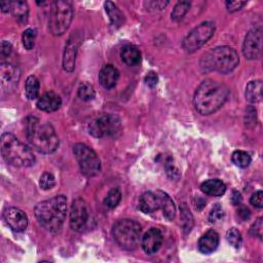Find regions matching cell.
Returning a JSON list of instances; mask_svg holds the SVG:
<instances>
[{
  "instance_id": "6da1fadb",
  "label": "cell",
  "mask_w": 263,
  "mask_h": 263,
  "mask_svg": "<svg viewBox=\"0 0 263 263\" xmlns=\"http://www.w3.org/2000/svg\"><path fill=\"white\" fill-rule=\"evenodd\" d=\"M229 88L218 81L206 79L196 88L193 97L195 110L201 115H210L219 110L227 101Z\"/></svg>"
},
{
  "instance_id": "7a4b0ae2",
  "label": "cell",
  "mask_w": 263,
  "mask_h": 263,
  "mask_svg": "<svg viewBox=\"0 0 263 263\" xmlns=\"http://www.w3.org/2000/svg\"><path fill=\"white\" fill-rule=\"evenodd\" d=\"M25 135L30 145L43 154L54 152L60 144L52 125L47 122H40L35 116H28L25 119Z\"/></svg>"
},
{
  "instance_id": "3957f363",
  "label": "cell",
  "mask_w": 263,
  "mask_h": 263,
  "mask_svg": "<svg viewBox=\"0 0 263 263\" xmlns=\"http://www.w3.org/2000/svg\"><path fill=\"white\" fill-rule=\"evenodd\" d=\"M67 198L57 195L39 202L35 206V217L47 231L55 233L62 229L66 218Z\"/></svg>"
},
{
  "instance_id": "277c9868",
  "label": "cell",
  "mask_w": 263,
  "mask_h": 263,
  "mask_svg": "<svg viewBox=\"0 0 263 263\" xmlns=\"http://www.w3.org/2000/svg\"><path fill=\"white\" fill-rule=\"evenodd\" d=\"M1 154L5 161L13 166H31L35 163L31 149L10 133L1 136Z\"/></svg>"
},
{
  "instance_id": "5b68a950",
  "label": "cell",
  "mask_w": 263,
  "mask_h": 263,
  "mask_svg": "<svg viewBox=\"0 0 263 263\" xmlns=\"http://www.w3.org/2000/svg\"><path fill=\"white\" fill-rule=\"evenodd\" d=\"M239 63L238 54L233 47L218 46L203 54L200 61L201 68L206 71H218L227 74L233 71Z\"/></svg>"
},
{
  "instance_id": "8992f818",
  "label": "cell",
  "mask_w": 263,
  "mask_h": 263,
  "mask_svg": "<svg viewBox=\"0 0 263 263\" xmlns=\"http://www.w3.org/2000/svg\"><path fill=\"white\" fill-rule=\"evenodd\" d=\"M142 227L132 219L118 220L112 228L114 240L124 250H134L138 247L141 239Z\"/></svg>"
},
{
  "instance_id": "52a82bcc",
  "label": "cell",
  "mask_w": 263,
  "mask_h": 263,
  "mask_svg": "<svg viewBox=\"0 0 263 263\" xmlns=\"http://www.w3.org/2000/svg\"><path fill=\"white\" fill-rule=\"evenodd\" d=\"M73 18V6L70 1L58 0L53 1L50 6L48 28L52 35L60 36L63 35L68 28Z\"/></svg>"
},
{
  "instance_id": "ba28073f",
  "label": "cell",
  "mask_w": 263,
  "mask_h": 263,
  "mask_svg": "<svg viewBox=\"0 0 263 263\" xmlns=\"http://www.w3.org/2000/svg\"><path fill=\"white\" fill-rule=\"evenodd\" d=\"M74 156L82 174L86 177H95L101 172V161L97 153L87 145L77 143L73 147Z\"/></svg>"
},
{
  "instance_id": "9c48e42d",
  "label": "cell",
  "mask_w": 263,
  "mask_h": 263,
  "mask_svg": "<svg viewBox=\"0 0 263 263\" xmlns=\"http://www.w3.org/2000/svg\"><path fill=\"white\" fill-rule=\"evenodd\" d=\"M121 129V121L114 114H101L88 124V133L96 138L111 137Z\"/></svg>"
},
{
  "instance_id": "30bf717a",
  "label": "cell",
  "mask_w": 263,
  "mask_h": 263,
  "mask_svg": "<svg viewBox=\"0 0 263 263\" xmlns=\"http://www.w3.org/2000/svg\"><path fill=\"white\" fill-rule=\"evenodd\" d=\"M215 25L211 22H204L195 27L184 38L182 46L188 52H193L205 44L214 35Z\"/></svg>"
},
{
  "instance_id": "8fae6325",
  "label": "cell",
  "mask_w": 263,
  "mask_h": 263,
  "mask_svg": "<svg viewBox=\"0 0 263 263\" xmlns=\"http://www.w3.org/2000/svg\"><path fill=\"white\" fill-rule=\"evenodd\" d=\"M90 218V213L86 201L82 198H76L73 200L70 211V227L74 231L84 230Z\"/></svg>"
},
{
  "instance_id": "7c38bea8",
  "label": "cell",
  "mask_w": 263,
  "mask_h": 263,
  "mask_svg": "<svg viewBox=\"0 0 263 263\" xmlns=\"http://www.w3.org/2000/svg\"><path fill=\"white\" fill-rule=\"evenodd\" d=\"M242 53L249 60L258 59L262 53V28L257 27L250 30L242 44Z\"/></svg>"
},
{
  "instance_id": "4fadbf2b",
  "label": "cell",
  "mask_w": 263,
  "mask_h": 263,
  "mask_svg": "<svg viewBox=\"0 0 263 263\" xmlns=\"http://www.w3.org/2000/svg\"><path fill=\"white\" fill-rule=\"evenodd\" d=\"M81 39H82L81 34L78 32H75L71 34V36L69 37L65 45V50L63 55V68L67 72H72L75 68L76 54L80 46Z\"/></svg>"
},
{
  "instance_id": "5bb4252c",
  "label": "cell",
  "mask_w": 263,
  "mask_h": 263,
  "mask_svg": "<svg viewBox=\"0 0 263 263\" xmlns=\"http://www.w3.org/2000/svg\"><path fill=\"white\" fill-rule=\"evenodd\" d=\"M3 219L14 232H23L28 226L27 215L14 206H8L3 211Z\"/></svg>"
},
{
  "instance_id": "9a60e30c",
  "label": "cell",
  "mask_w": 263,
  "mask_h": 263,
  "mask_svg": "<svg viewBox=\"0 0 263 263\" xmlns=\"http://www.w3.org/2000/svg\"><path fill=\"white\" fill-rule=\"evenodd\" d=\"M20 70L17 67L9 63H2L0 65V81L1 87L4 91L8 92L13 90L20 80Z\"/></svg>"
},
{
  "instance_id": "2e32d148",
  "label": "cell",
  "mask_w": 263,
  "mask_h": 263,
  "mask_svg": "<svg viewBox=\"0 0 263 263\" xmlns=\"http://www.w3.org/2000/svg\"><path fill=\"white\" fill-rule=\"evenodd\" d=\"M163 241L162 233L157 228L149 229L142 237V249L146 254H154L161 247Z\"/></svg>"
},
{
  "instance_id": "e0dca14e",
  "label": "cell",
  "mask_w": 263,
  "mask_h": 263,
  "mask_svg": "<svg viewBox=\"0 0 263 263\" xmlns=\"http://www.w3.org/2000/svg\"><path fill=\"white\" fill-rule=\"evenodd\" d=\"M62 105L61 97L52 90L43 93L37 101L38 109L44 112L57 111Z\"/></svg>"
},
{
  "instance_id": "ac0fdd59",
  "label": "cell",
  "mask_w": 263,
  "mask_h": 263,
  "mask_svg": "<svg viewBox=\"0 0 263 263\" xmlns=\"http://www.w3.org/2000/svg\"><path fill=\"white\" fill-rule=\"evenodd\" d=\"M118 78L119 72L113 65H105L99 74V81L106 89L113 88L116 85Z\"/></svg>"
},
{
  "instance_id": "d6986e66",
  "label": "cell",
  "mask_w": 263,
  "mask_h": 263,
  "mask_svg": "<svg viewBox=\"0 0 263 263\" xmlns=\"http://www.w3.org/2000/svg\"><path fill=\"white\" fill-rule=\"evenodd\" d=\"M219 246V235L218 233L210 229L206 231L198 240V249L203 254H211L217 250Z\"/></svg>"
},
{
  "instance_id": "ffe728a7",
  "label": "cell",
  "mask_w": 263,
  "mask_h": 263,
  "mask_svg": "<svg viewBox=\"0 0 263 263\" xmlns=\"http://www.w3.org/2000/svg\"><path fill=\"white\" fill-rule=\"evenodd\" d=\"M139 209L145 214H151L160 209L159 198L156 192H145L139 199Z\"/></svg>"
},
{
  "instance_id": "44dd1931",
  "label": "cell",
  "mask_w": 263,
  "mask_h": 263,
  "mask_svg": "<svg viewBox=\"0 0 263 263\" xmlns=\"http://www.w3.org/2000/svg\"><path fill=\"white\" fill-rule=\"evenodd\" d=\"M120 58L122 62L130 67L137 66L141 62V52L135 45H125L121 48Z\"/></svg>"
},
{
  "instance_id": "7402d4cb",
  "label": "cell",
  "mask_w": 263,
  "mask_h": 263,
  "mask_svg": "<svg viewBox=\"0 0 263 263\" xmlns=\"http://www.w3.org/2000/svg\"><path fill=\"white\" fill-rule=\"evenodd\" d=\"M200 189L208 195L221 196L226 191V185L219 179H210L201 183Z\"/></svg>"
},
{
  "instance_id": "603a6c76",
  "label": "cell",
  "mask_w": 263,
  "mask_h": 263,
  "mask_svg": "<svg viewBox=\"0 0 263 263\" xmlns=\"http://www.w3.org/2000/svg\"><path fill=\"white\" fill-rule=\"evenodd\" d=\"M10 11L20 24H26L29 16V7L27 2L22 0L10 1Z\"/></svg>"
},
{
  "instance_id": "cb8c5ba5",
  "label": "cell",
  "mask_w": 263,
  "mask_h": 263,
  "mask_svg": "<svg viewBox=\"0 0 263 263\" xmlns=\"http://www.w3.org/2000/svg\"><path fill=\"white\" fill-rule=\"evenodd\" d=\"M156 194L159 198L160 209L163 212V216L167 220H173L176 215V206H175L173 199L165 192H162L160 190L156 191Z\"/></svg>"
},
{
  "instance_id": "d4e9b609",
  "label": "cell",
  "mask_w": 263,
  "mask_h": 263,
  "mask_svg": "<svg viewBox=\"0 0 263 263\" xmlns=\"http://www.w3.org/2000/svg\"><path fill=\"white\" fill-rule=\"evenodd\" d=\"M246 99L250 103H258L262 99V81L253 80L247 84Z\"/></svg>"
},
{
  "instance_id": "484cf974",
  "label": "cell",
  "mask_w": 263,
  "mask_h": 263,
  "mask_svg": "<svg viewBox=\"0 0 263 263\" xmlns=\"http://www.w3.org/2000/svg\"><path fill=\"white\" fill-rule=\"evenodd\" d=\"M105 10H106V12H107V14L110 18L111 24L114 27L119 28L124 23V15L119 10V8L114 3H112L111 1L105 2Z\"/></svg>"
},
{
  "instance_id": "4316f807",
  "label": "cell",
  "mask_w": 263,
  "mask_h": 263,
  "mask_svg": "<svg viewBox=\"0 0 263 263\" xmlns=\"http://www.w3.org/2000/svg\"><path fill=\"white\" fill-rule=\"evenodd\" d=\"M39 80L35 76H29L25 83V92L26 97L29 100H34L38 97L39 93Z\"/></svg>"
},
{
  "instance_id": "83f0119b",
  "label": "cell",
  "mask_w": 263,
  "mask_h": 263,
  "mask_svg": "<svg viewBox=\"0 0 263 263\" xmlns=\"http://www.w3.org/2000/svg\"><path fill=\"white\" fill-rule=\"evenodd\" d=\"M232 162L238 166V167H247L250 165L251 161H252V158L250 156V154L246 151H242V150H236L232 153Z\"/></svg>"
},
{
  "instance_id": "f1b7e54d",
  "label": "cell",
  "mask_w": 263,
  "mask_h": 263,
  "mask_svg": "<svg viewBox=\"0 0 263 263\" xmlns=\"http://www.w3.org/2000/svg\"><path fill=\"white\" fill-rule=\"evenodd\" d=\"M120 200H121L120 190L118 188H112L107 193V195L104 199V204L109 209H114L118 205Z\"/></svg>"
},
{
  "instance_id": "f546056e",
  "label": "cell",
  "mask_w": 263,
  "mask_h": 263,
  "mask_svg": "<svg viewBox=\"0 0 263 263\" xmlns=\"http://www.w3.org/2000/svg\"><path fill=\"white\" fill-rule=\"evenodd\" d=\"M77 96L82 101H90L95 98L96 91L91 84L87 82H82L77 89Z\"/></svg>"
},
{
  "instance_id": "4dcf8cb0",
  "label": "cell",
  "mask_w": 263,
  "mask_h": 263,
  "mask_svg": "<svg viewBox=\"0 0 263 263\" xmlns=\"http://www.w3.org/2000/svg\"><path fill=\"white\" fill-rule=\"evenodd\" d=\"M189 7H190V2H188V1H179L175 5V7L172 11V20H174L176 22L182 20L184 17V15L186 14V12L188 11Z\"/></svg>"
},
{
  "instance_id": "1f68e13d",
  "label": "cell",
  "mask_w": 263,
  "mask_h": 263,
  "mask_svg": "<svg viewBox=\"0 0 263 263\" xmlns=\"http://www.w3.org/2000/svg\"><path fill=\"white\" fill-rule=\"evenodd\" d=\"M227 241L235 249H238L241 246L242 242V236L241 233L236 228H230L226 233Z\"/></svg>"
},
{
  "instance_id": "d6a6232c",
  "label": "cell",
  "mask_w": 263,
  "mask_h": 263,
  "mask_svg": "<svg viewBox=\"0 0 263 263\" xmlns=\"http://www.w3.org/2000/svg\"><path fill=\"white\" fill-rule=\"evenodd\" d=\"M55 185V178L49 172H44L39 179V186L43 190H49Z\"/></svg>"
},
{
  "instance_id": "836d02e7",
  "label": "cell",
  "mask_w": 263,
  "mask_h": 263,
  "mask_svg": "<svg viewBox=\"0 0 263 263\" xmlns=\"http://www.w3.org/2000/svg\"><path fill=\"white\" fill-rule=\"evenodd\" d=\"M35 39H36V31L35 30L27 29L24 31L23 36H22V41H23V45L25 46L26 49L30 50L34 47Z\"/></svg>"
},
{
  "instance_id": "e575fe53",
  "label": "cell",
  "mask_w": 263,
  "mask_h": 263,
  "mask_svg": "<svg viewBox=\"0 0 263 263\" xmlns=\"http://www.w3.org/2000/svg\"><path fill=\"white\" fill-rule=\"evenodd\" d=\"M224 217V212L222 210V208L220 206L219 203L215 204L214 208L212 209L211 213H210V216H209V220L212 222V223H216L220 220H222Z\"/></svg>"
},
{
  "instance_id": "d590c367",
  "label": "cell",
  "mask_w": 263,
  "mask_h": 263,
  "mask_svg": "<svg viewBox=\"0 0 263 263\" xmlns=\"http://www.w3.org/2000/svg\"><path fill=\"white\" fill-rule=\"evenodd\" d=\"M262 231H263V225H262V218H258L255 223L252 224L250 228V232L252 235L258 237L259 239L262 238Z\"/></svg>"
},
{
  "instance_id": "8d00e7d4",
  "label": "cell",
  "mask_w": 263,
  "mask_h": 263,
  "mask_svg": "<svg viewBox=\"0 0 263 263\" xmlns=\"http://www.w3.org/2000/svg\"><path fill=\"white\" fill-rule=\"evenodd\" d=\"M250 202L254 206L261 209L263 206V192L261 190H258L255 193H253L252 196H251Z\"/></svg>"
},
{
  "instance_id": "74e56055",
  "label": "cell",
  "mask_w": 263,
  "mask_h": 263,
  "mask_svg": "<svg viewBox=\"0 0 263 263\" xmlns=\"http://www.w3.org/2000/svg\"><path fill=\"white\" fill-rule=\"evenodd\" d=\"M225 4L228 11L234 12L241 9L247 4V2L246 1H226Z\"/></svg>"
},
{
  "instance_id": "f35d334b",
  "label": "cell",
  "mask_w": 263,
  "mask_h": 263,
  "mask_svg": "<svg viewBox=\"0 0 263 263\" xmlns=\"http://www.w3.org/2000/svg\"><path fill=\"white\" fill-rule=\"evenodd\" d=\"M158 82V76L155 72L150 71L147 73V75L145 76V83L149 86V87H154Z\"/></svg>"
},
{
  "instance_id": "ab89813d",
  "label": "cell",
  "mask_w": 263,
  "mask_h": 263,
  "mask_svg": "<svg viewBox=\"0 0 263 263\" xmlns=\"http://www.w3.org/2000/svg\"><path fill=\"white\" fill-rule=\"evenodd\" d=\"M11 49H12V46H11V44H10L8 41L3 40V41L1 42V49H0V52H1V57H2V58L8 57V55L10 54V52H11Z\"/></svg>"
},
{
  "instance_id": "60d3db41",
  "label": "cell",
  "mask_w": 263,
  "mask_h": 263,
  "mask_svg": "<svg viewBox=\"0 0 263 263\" xmlns=\"http://www.w3.org/2000/svg\"><path fill=\"white\" fill-rule=\"evenodd\" d=\"M237 214H238V216H239L242 220H248V219L250 218V216H251V212L249 211V209L246 208V206H242V205L238 208Z\"/></svg>"
},
{
  "instance_id": "b9f144b4",
  "label": "cell",
  "mask_w": 263,
  "mask_h": 263,
  "mask_svg": "<svg viewBox=\"0 0 263 263\" xmlns=\"http://www.w3.org/2000/svg\"><path fill=\"white\" fill-rule=\"evenodd\" d=\"M241 200V196L240 194L237 192V191H233V196L231 198V202L234 204V205H238L239 202Z\"/></svg>"
},
{
  "instance_id": "7bdbcfd3",
  "label": "cell",
  "mask_w": 263,
  "mask_h": 263,
  "mask_svg": "<svg viewBox=\"0 0 263 263\" xmlns=\"http://www.w3.org/2000/svg\"><path fill=\"white\" fill-rule=\"evenodd\" d=\"M1 6V10L3 12H7L10 10V1H5V2H1L0 3Z\"/></svg>"
}]
</instances>
